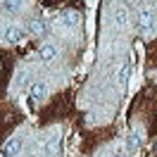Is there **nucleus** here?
I'll return each mask as SVG.
<instances>
[{"mask_svg": "<svg viewBox=\"0 0 157 157\" xmlns=\"http://www.w3.org/2000/svg\"><path fill=\"white\" fill-rule=\"evenodd\" d=\"M2 40L5 43H21L24 40V29L17 26V24H7L2 29Z\"/></svg>", "mask_w": 157, "mask_h": 157, "instance_id": "1", "label": "nucleus"}, {"mask_svg": "<svg viewBox=\"0 0 157 157\" xmlns=\"http://www.w3.org/2000/svg\"><path fill=\"white\" fill-rule=\"evenodd\" d=\"M152 12L150 10H138V33H143V36H147V33H152Z\"/></svg>", "mask_w": 157, "mask_h": 157, "instance_id": "2", "label": "nucleus"}, {"mask_svg": "<svg viewBox=\"0 0 157 157\" xmlns=\"http://www.w3.org/2000/svg\"><path fill=\"white\" fill-rule=\"evenodd\" d=\"M143 136H145V131L140 126H136L131 133H128V138H126V150L128 152H136L138 147H140V143H143Z\"/></svg>", "mask_w": 157, "mask_h": 157, "instance_id": "3", "label": "nucleus"}, {"mask_svg": "<svg viewBox=\"0 0 157 157\" xmlns=\"http://www.w3.org/2000/svg\"><path fill=\"white\" fill-rule=\"evenodd\" d=\"M21 145H24L21 138H10V140L2 145V155H5V157H17L21 152Z\"/></svg>", "mask_w": 157, "mask_h": 157, "instance_id": "4", "label": "nucleus"}, {"mask_svg": "<svg viewBox=\"0 0 157 157\" xmlns=\"http://www.w3.org/2000/svg\"><path fill=\"white\" fill-rule=\"evenodd\" d=\"M59 19H62V24H64V26L76 29L78 21H81V17H78V12H74V10H64L62 14H59Z\"/></svg>", "mask_w": 157, "mask_h": 157, "instance_id": "5", "label": "nucleus"}, {"mask_svg": "<svg viewBox=\"0 0 157 157\" xmlns=\"http://www.w3.org/2000/svg\"><path fill=\"white\" fill-rule=\"evenodd\" d=\"M48 93H50V88H48V83H45V81H36V83H33V88H31L33 100H45V98H48Z\"/></svg>", "mask_w": 157, "mask_h": 157, "instance_id": "6", "label": "nucleus"}, {"mask_svg": "<svg viewBox=\"0 0 157 157\" xmlns=\"http://www.w3.org/2000/svg\"><path fill=\"white\" fill-rule=\"evenodd\" d=\"M55 57H57V48H55L52 43H43V45H40V59H43V62H52Z\"/></svg>", "mask_w": 157, "mask_h": 157, "instance_id": "7", "label": "nucleus"}, {"mask_svg": "<svg viewBox=\"0 0 157 157\" xmlns=\"http://www.w3.org/2000/svg\"><path fill=\"white\" fill-rule=\"evenodd\" d=\"M45 31H48L45 19H40V17L31 19V33H33V36H45Z\"/></svg>", "mask_w": 157, "mask_h": 157, "instance_id": "8", "label": "nucleus"}, {"mask_svg": "<svg viewBox=\"0 0 157 157\" xmlns=\"http://www.w3.org/2000/svg\"><path fill=\"white\" fill-rule=\"evenodd\" d=\"M128 74H131V62H124L121 67H119V71H117V83L121 86V83H126V78H128Z\"/></svg>", "mask_w": 157, "mask_h": 157, "instance_id": "9", "label": "nucleus"}, {"mask_svg": "<svg viewBox=\"0 0 157 157\" xmlns=\"http://www.w3.org/2000/svg\"><path fill=\"white\" fill-rule=\"evenodd\" d=\"M21 5H24V0H5L2 10L7 12V14H14V12H19V10H21Z\"/></svg>", "mask_w": 157, "mask_h": 157, "instance_id": "10", "label": "nucleus"}, {"mask_svg": "<svg viewBox=\"0 0 157 157\" xmlns=\"http://www.w3.org/2000/svg\"><path fill=\"white\" fill-rule=\"evenodd\" d=\"M114 24H119V26H124V24H126V10H124L121 5L114 7Z\"/></svg>", "mask_w": 157, "mask_h": 157, "instance_id": "11", "label": "nucleus"}, {"mask_svg": "<svg viewBox=\"0 0 157 157\" xmlns=\"http://www.w3.org/2000/svg\"><path fill=\"white\" fill-rule=\"evenodd\" d=\"M26 83H29V71H19V74H17V86H26Z\"/></svg>", "mask_w": 157, "mask_h": 157, "instance_id": "12", "label": "nucleus"}, {"mask_svg": "<svg viewBox=\"0 0 157 157\" xmlns=\"http://www.w3.org/2000/svg\"><path fill=\"white\" fill-rule=\"evenodd\" d=\"M112 157H128V155H126V152H114Z\"/></svg>", "mask_w": 157, "mask_h": 157, "instance_id": "13", "label": "nucleus"}]
</instances>
